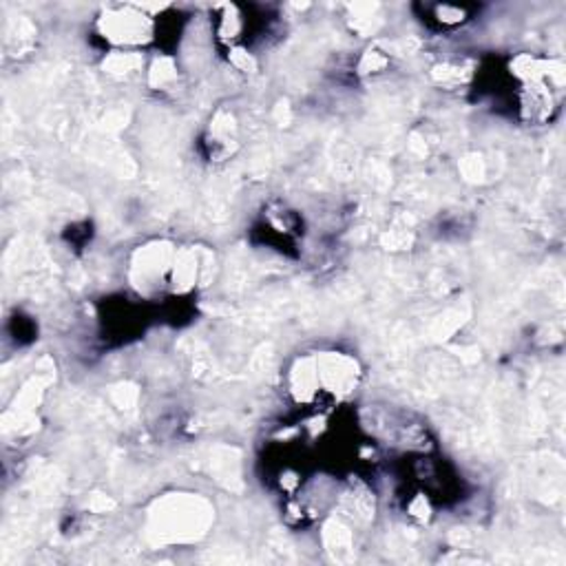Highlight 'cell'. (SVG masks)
<instances>
[{
  "instance_id": "obj_1",
  "label": "cell",
  "mask_w": 566,
  "mask_h": 566,
  "mask_svg": "<svg viewBox=\"0 0 566 566\" xmlns=\"http://www.w3.org/2000/svg\"><path fill=\"white\" fill-rule=\"evenodd\" d=\"M356 363L343 354H325L316 360H303L292 374V387L301 400H312L316 394L345 396L356 387Z\"/></svg>"
},
{
  "instance_id": "obj_2",
  "label": "cell",
  "mask_w": 566,
  "mask_h": 566,
  "mask_svg": "<svg viewBox=\"0 0 566 566\" xmlns=\"http://www.w3.org/2000/svg\"><path fill=\"white\" fill-rule=\"evenodd\" d=\"M99 31L104 38L117 44H139L150 35L153 22L150 15H146L142 9L122 7L99 18Z\"/></svg>"
}]
</instances>
